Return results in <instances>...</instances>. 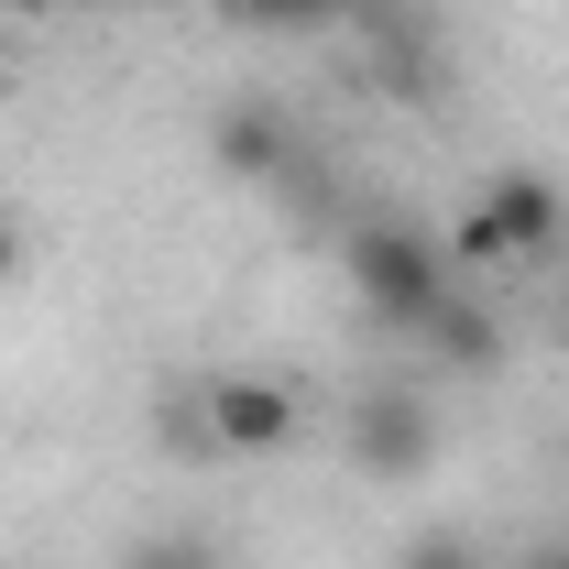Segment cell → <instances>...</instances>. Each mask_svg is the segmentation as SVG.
<instances>
[{
  "mask_svg": "<svg viewBox=\"0 0 569 569\" xmlns=\"http://www.w3.org/2000/svg\"><path fill=\"white\" fill-rule=\"evenodd\" d=\"M438 460V406L417 383H361L351 395V471L361 482H417Z\"/></svg>",
  "mask_w": 569,
  "mask_h": 569,
  "instance_id": "obj_6",
  "label": "cell"
},
{
  "mask_svg": "<svg viewBox=\"0 0 569 569\" xmlns=\"http://www.w3.org/2000/svg\"><path fill=\"white\" fill-rule=\"evenodd\" d=\"M559 252H569V187L537 176V164L482 176V198L449 230V263H460V274H493V263H537V274H548Z\"/></svg>",
  "mask_w": 569,
  "mask_h": 569,
  "instance_id": "obj_2",
  "label": "cell"
},
{
  "mask_svg": "<svg viewBox=\"0 0 569 569\" xmlns=\"http://www.w3.org/2000/svg\"><path fill=\"white\" fill-rule=\"evenodd\" d=\"M209 164L219 176H252V187H274V198H296V209H329L318 187V142H307V121L284 110V99H219L209 121Z\"/></svg>",
  "mask_w": 569,
  "mask_h": 569,
  "instance_id": "obj_4",
  "label": "cell"
},
{
  "mask_svg": "<svg viewBox=\"0 0 569 569\" xmlns=\"http://www.w3.org/2000/svg\"><path fill=\"white\" fill-rule=\"evenodd\" d=\"M44 11H67V0H0V22H44Z\"/></svg>",
  "mask_w": 569,
  "mask_h": 569,
  "instance_id": "obj_12",
  "label": "cell"
},
{
  "mask_svg": "<svg viewBox=\"0 0 569 569\" xmlns=\"http://www.w3.org/2000/svg\"><path fill=\"white\" fill-rule=\"evenodd\" d=\"M230 22H241V33H284V44H307V33H340L351 0H230Z\"/></svg>",
  "mask_w": 569,
  "mask_h": 569,
  "instance_id": "obj_8",
  "label": "cell"
},
{
  "mask_svg": "<svg viewBox=\"0 0 569 569\" xmlns=\"http://www.w3.org/2000/svg\"><path fill=\"white\" fill-rule=\"evenodd\" d=\"M406 569H471V548H460V537H417V548H406Z\"/></svg>",
  "mask_w": 569,
  "mask_h": 569,
  "instance_id": "obj_11",
  "label": "cell"
},
{
  "mask_svg": "<svg viewBox=\"0 0 569 569\" xmlns=\"http://www.w3.org/2000/svg\"><path fill=\"white\" fill-rule=\"evenodd\" d=\"M33 274V230H22V209H0V296Z\"/></svg>",
  "mask_w": 569,
  "mask_h": 569,
  "instance_id": "obj_10",
  "label": "cell"
},
{
  "mask_svg": "<svg viewBox=\"0 0 569 569\" xmlns=\"http://www.w3.org/2000/svg\"><path fill=\"white\" fill-rule=\"evenodd\" d=\"M67 11H132V0H67Z\"/></svg>",
  "mask_w": 569,
  "mask_h": 569,
  "instance_id": "obj_14",
  "label": "cell"
},
{
  "mask_svg": "<svg viewBox=\"0 0 569 569\" xmlns=\"http://www.w3.org/2000/svg\"><path fill=\"white\" fill-rule=\"evenodd\" d=\"M296 427H307L296 383H284V372H252V361H230L209 383H176V395H164V438H176L187 460H274V449H296Z\"/></svg>",
  "mask_w": 569,
  "mask_h": 569,
  "instance_id": "obj_1",
  "label": "cell"
},
{
  "mask_svg": "<svg viewBox=\"0 0 569 569\" xmlns=\"http://www.w3.org/2000/svg\"><path fill=\"white\" fill-rule=\"evenodd\" d=\"M449 284H460V263H449L438 230H417V219H395V209L351 230V296H361L372 329H406V340H417L427 307H438Z\"/></svg>",
  "mask_w": 569,
  "mask_h": 569,
  "instance_id": "obj_3",
  "label": "cell"
},
{
  "mask_svg": "<svg viewBox=\"0 0 569 569\" xmlns=\"http://www.w3.org/2000/svg\"><path fill=\"white\" fill-rule=\"evenodd\" d=\"M417 340L449 361V372H471V383H493V372H503V351H515V340H503V307H493V296H482L471 274H460L449 296H438V307H427V329H417Z\"/></svg>",
  "mask_w": 569,
  "mask_h": 569,
  "instance_id": "obj_7",
  "label": "cell"
},
{
  "mask_svg": "<svg viewBox=\"0 0 569 569\" xmlns=\"http://www.w3.org/2000/svg\"><path fill=\"white\" fill-rule=\"evenodd\" d=\"M340 33L361 44V77L383 99H427L438 88V0H351Z\"/></svg>",
  "mask_w": 569,
  "mask_h": 569,
  "instance_id": "obj_5",
  "label": "cell"
},
{
  "mask_svg": "<svg viewBox=\"0 0 569 569\" xmlns=\"http://www.w3.org/2000/svg\"><path fill=\"white\" fill-rule=\"evenodd\" d=\"M548 274H559V329H569V252H559V263H548Z\"/></svg>",
  "mask_w": 569,
  "mask_h": 569,
  "instance_id": "obj_13",
  "label": "cell"
},
{
  "mask_svg": "<svg viewBox=\"0 0 569 569\" xmlns=\"http://www.w3.org/2000/svg\"><path fill=\"white\" fill-rule=\"evenodd\" d=\"M121 569H230V548H219L209 526H153V537L121 548Z\"/></svg>",
  "mask_w": 569,
  "mask_h": 569,
  "instance_id": "obj_9",
  "label": "cell"
}]
</instances>
